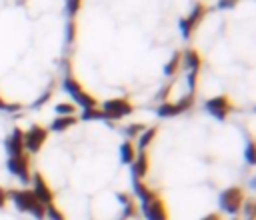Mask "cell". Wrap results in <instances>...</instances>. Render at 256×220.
I'll return each instance as SVG.
<instances>
[{"label": "cell", "mask_w": 256, "mask_h": 220, "mask_svg": "<svg viewBox=\"0 0 256 220\" xmlns=\"http://www.w3.org/2000/svg\"><path fill=\"white\" fill-rule=\"evenodd\" d=\"M134 158H136V146H134V142L132 140H124L120 144V160H122V164H132Z\"/></svg>", "instance_id": "cell-17"}, {"label": "cell", "mask_w": 256, "mask_h": 220, "mask_svg": "<svg viewBox=\"0 0 256 220\" xmlns=\"http://www.w3.org/2000/svg\"><path fill=\"white\" fill-rule=\"evenodd\" d=\"M6 202H8V190H4V188L0 186V208H4Z\"/></svg>", "instance_id": "cell-33"}, {"label": "cell", "mask_w": 256, "mask_h": 220, "mask_svg": "<svg viewBox=\"0 0 256 220\" xmlns=\"http://www.w3.org/2000/svg\"><path fill=\"white\" fill-rule=\"evenodd\" d=\"M200 220H222V216L220 214H216V212H210V214H206L204 218H200Z\"/></svg>", "instance_id": "cell-34"}, {"label": "cell", "mask_w": 256, "mask_h": 220, "mask_svg": "<svg viewBox=\"0 0 256 220\" xmlns=\"http://www.w3.org/2000/svg\"><path fill=\"white\" fill-rule=\"evenodd\" d=\"M136 214H138V208H136L134 200H130V202H126V204H124V210H122V218H120V220H126V218H134Z\"/></svg>", "instance_id": "cell-25"}, {"label": "cell", "mask_w": 256, "mask_h": 220, "mask_svg": "<svg viewBox=\"0 0 256 220\" xmlns=\"http://www.w3.org/2000/svg\"><path fill=\"white\" fill-rule=\"evenodd\" d=\"M50 96H52V88H48V90H46V92H44V94H42V96L32 104V108H40V106H44V104H46V100H50Z\"/></svg>", "instance_id": "cell-31"}, {"label": "cell", "mask_w": 256, "mask_h": 220, "mask_svg": "<svg viewBox=\"0 0 256 220\" xmlns=\"http://www.w3.org/2000/svg\"><path fill=\"white\" fill-rule=\"evenodd\" d=\"M244 160H246V164L248 166H254V142L250 140L248 144H246V148H244Z\"/></svg>", "instance_id": "cell-27"}, {"label": "cell", "mask_w": 256, "mask_h": 220, "mask_svg": "<svg viewBox=\"0 0 256 220\" xmlns=\"http://www.w3.org/2000/svg\"><path fill=\"white\" fill-rule=\"evenodd\" d=\"M244 190L240 186H230L226 190L220 192V198H218V204L222 208V212L230 214V216H236L244 204Z\"/></svg>", "instance_id": "cell-3"}, {"label": "cell", "mask_w": 256, "mask_h": 220, "mask_svg": "<svg viewBox=\"0 0 256 220\" xmlns=\"http://www.w3.org/2000/svg\"><path fill=\"white\" fill-rule=\"evenodd\" d=\"M82 120H106L104 112L96 106V108H88V110H82Z\"/></svg>", "instance_id": "cell-22"}, {"label": "cell", "mask_w": 256, "mask_h": 220, "mask_svg": "<svg viewBox=\"0 0 256 220\" xmlns=\"http://www.w3.org/2000/svg\"><path fill=\"white\" fill-rule=\"evenodd\" d=\"M76 122H78L76 116H56V118L50 122V130H52V132H66V130L72 128Z\"/></svg>", "instance_id": "cell-15"}, {"label": "cell", "mask_w": 256, "mask_h": 220, "mask_svg": "<svg viewBox=\"0 0 256 220\" xmlns=\"http://www.w3.org/2000/svg\"><path fill=\"white\" fill-rule=\"evenodd\" d=\"M144 130H146V126H144V124H140V122H134V124H130V126H126V128H124V134H126V136L132 140V138L140 136Z\"/></svg>", "instance_id": "cell-23"}, {"label": "cell", "mask_w": 256, "mask_h": 220, "mask_svg": "<svg viewBox=\"0 0 256 220\" xmlns=\"http://www.w3.org/2000/svg\"><path fill=\"white\" fill-rule=\"evenodd\" d=\"M180 66H182V52L176 50V52H172L170 60L164 64V74H166V76H174Z\"/></svg>", "instance_id": "cell-19"}, {"label": "cell", "mask_w": 256, "mask_h": 220, "mask_svg": "<svg viewBox=\"0 0 256 220\" xmlns=\"http://www.w3.org/2000/svg\"><path fill=\"white\" fill-rule=\"evenodd\" d=\"M56 116H76V104L72 102H58L54 106Z\"/></svg>", "instance_id": "cell-20"}, {"label": "cell", "mask_w": 256, "mask_h": 220, "mask_svg": "<svg viewBox=\"0 0 256 220\" xmlns=\"http://www.w3.org/2000/svg\"><path fill=\"white\" fill-rule=\"evenodd\" d=\"M130 168H132V178L144 180L146 174H148V170H150L148 154H146V152H136V158H134V162L130 164Z\"/></svg>", "instance_id": "cell-12"}, {"label": "cell", "mask_w": 256, "mask_h": 220, "mask_svg": "<svg viewBox=\"0 0 256 220\" xmlns=\"http://www.w3.org/2000/svg\"><path fill=\"white\" fill-rule=\"evenodd\" d=\"M62 88H64V92H66L82 110H88V108H96V106H98L96 98H94L92 94H88V92L82 88V84H80L74 76H64Z\"/></svg>", "instance_id": "cell-2"}, {"label": "cell", "mask_w": 256, "mask_h": 220, "mask_svg": "<svg viewBox=\"0 0 256 220\" xmlns=\"http://www.w3.org/2000/svg\"><path fill=\"white\" fill-rule=\"evenodd\" d=\"M46 140H48V128H44L40 124H32L24 132V152H28V154L40 152Z\"/></svg>", "instance_id": "cell-5"}, {"label": "cell", "mask_w": 256, "mask_h": 220, "mask_svg": "<svg viewBox=\"0 0 256 220\" xmlns=\"http://www.w3.org/2000/svg\"><path fill=\"white\" fill-rule=\"evenodd\" d=\"M238 2L240 0H218V8L220 10H230V8L238 6Z\"/></svg>", "instance_id": "cell-32"}, {"label": "cell", "mask_w": 256, "mask_h": 220, "mask_svg": "<svg viewBox=\"0 0 256 220\" xmlns=\"http://www.w3.org/2000/svg\"><path fill=\"white\" fill-rule=\"evenodd\" d=\"M22 108V104L20 102H6L2 96H0V110H6V112H16V110H20Z\"/></svg>", "instance_id": "cell-30"}, {"label": "cell", "mask_w": 256, "mask_h": 220, "mask_svg": "<svg viewBox=\"0 0 256 220\" xmlns=\"http://www.w3.org/2000/svg\"><path fill=\"white\" fill-rule=\"evenodd\" d=\"M204 108L210 116H214L216 120H226L228 114L232 112V102L228 96H214V98H208L204 102Z\"/></svg>", "instance_id": "cell-9"}, {"label": "cell", "mask_w": 256, "mask_h": 220, "mask_svg": "<svg viewBox=\"0 0 256 220\" xmlns=\"http://www.w3.org/2000/svg\"><path fill=\"white\" fill-rule=\"evenodd\" d=\"M82 8V0H66V14L70 16V20L76 18V14Z\"/></svg>", "instance_id": "cell-24"}, {"label": "cell", "mask_w": 256, "mask_h": 220, "mask_svg": "<svg viewBox=\"0 0 256 220\" xmlns=\"http://www.w3.org/2000/svg\"><path fill=\"white\" fill-rule=\"evenodd\" d=\"M76 40V20H68L66 22V42L72 44Z\"/></svg>", "instance_id": "cell-26"}, {"label": "cell", "mask_w": 256, "mask_h": 220, "mask_svg": "<svg viewBox=\"0 0 256 220\" xmlns=\"http://www.w3.org/2000/svg\"><path fill=\"white\" fill-rule=\"evenodd\" d=\"M240 212H242L248 220H254V200H244V204H242Z\"/></svg>", "instance_id": "cell-28"}, {"label": "cell", "mask_w": 256, "mask_h": 220, "mask_svg": "<svg viewBox=\"0 0 256 220\" xmlns=\"http://www.w3.org/2000/svg\"><path fill=\"white\" fill-rule=\"evenodd\" d=\"M182 66L186 68V72H196V74L200 72L202 58L196 48H188L186 52H182Z\"/></svg>", "instance_id": "cell-13"}, {"label": "cell", "mask_w": 256, "mask_h": 220, "mask_svg": "<svg viewBox=\"0 0 256 220\" xmlns=\"http://www.w3.org/2000/svg\"><path fill=\"white\" fill-rule=\"evenodd\" d=\"M30 182H32V192H34V196H36V200L40 204H44V206L54 204V192H52L50 184L44 180V176L40 172H34V176L30 178Z\"/></svg>", "instance_id": "cell-10"}, {"label": "cell", "mask_w": 256, "mask_h": 220, "mask_svg": "<svg viewBox=\"0 0 256 220\" xmlns=\"http://www.w3.org/2000/svg\"><path fill=\"white\" fill-rule=\"evenodd\" d=\"M140 212H142V216L146 220H170L166 202L160 196H156V198H152L148 202H142L140 204Z\"/></svg>", "instance_id": "cell-8"}, {"label": "cell", "mask_w": 256, "mask_h": 220, "mask_svg": "<svg viewBox=\"0 0 256 220\" xmlns=\"http://www.w3.org/2000/svg\"><path fill=\"white\" fill-rule=\"evenodd\" d=\"M192 102H194V94H186V96L180 98L178 102H168V100H164V102H160V106L156 108V116H158V118H172V116H176V114L186 112V110L192 106Z\"/></svg>", "instance_id": "cell-7"}, {"label": "cell", "mask_w": 256, "mask_h": 220, "mask_svg": "<svg viewBox=\"0 0 256 220\" xmlns=\"http://www.w3.org/2000/svg\"><path fill=\"white\" fill-rule=\"evenodd\" d=\"M44 218H48V220H66V216L62 214V210L56 204L44 206Z\"/></svg>", "instance_id": "cell-21"}, {"label": "cell", "mask_w": 256, "mask_h": 220, "mask_svg": "<svg viewBox=\"0 0 256 220\" xmlns=\"http://www.w3.org/2000/svg\"><path fill=\"white\" fill-rule=\"evenodd\" d=\"M106 116V120H120L128 114L134 112V106L128 98H108L102 102V108H100Z\"/></svg>", "instance_id": "cell-4"}, {"label": "cell", "mask_w": 256, "mask_h": 220, "mask_svg": "<svg viewBox=\"0 0 256 220\" xmlns=\"http://www.w3.org/2000/svg\"><path fill=\"white\" fill-rule=\"evenodd\" d=\"M204 14H206V6H204L202 2H196V4H194V8H192V12H190V16L186 18L188 26L194 30V28L200 24V20L204 18Z\"/></svg>", "instance_id": "cell-18"}, {"label": "cell", "mask_w": 256, "mask_h": 220, "mask_svg": "<svg viewBox=\"0 0 256 220\" xmlns=\"http://www.w3.org/2000/svg\"><path fill=\"white\" fill-rule=\"evenodd\" d=\"M156 132H158V128L156 126H150V128H146L140 136H138V142L134 144L136 146V152H146V148L152 144V140L156 138Z\"/></svg>", "instance_id": "cell-16"}, {"label": "cell", "mask_w": 256, "mask_h": 220, "mask_svg": "<svg viewBox=\"0 0 256 220\" xmlns=\"http://www.w3.org/2000/svg\"><path fill=\"white\" fill-rule=\"evenodd\" d=\"M132 192H134V196L140 202H148V200H152V198L158 196V192L152 190L144 180H136V178H132Z\"/></svg>", "instance_id": "cell-14"}, {"label": "cell", "mask_w": 256, "mask_h": 220, "mask_svg": "<svg viewBox=\"0 0 256 220\" xmlns=\"http://www.w3.org/2000/svg\"><path fill=\"white\" fill-rule=\"evenodd\" d=\"M6 168L12 176H16L20 182L28 184L32 174H30V158L28 154H18V156H8V162H6Z\"/></svg>", "instance_id": "cell-6"}, {"label": "cell", "mask_w": 256, "mask_h": 220, "mask_svg": "<svg viewBox=\"0 0 256 220\" xmlns=\"http://www.w3.org/2000/svg\"><path fill=\"white\" fill-rule=\"evenodd\" d=\"M8 198L14 202V206L20 212H28L36 220H44V204H40L34 196L32 190L22 188V190H8Z\"/></svg>", "instance_id": "cell-1"}, {"label": "cell", "mask_w": 256, "mask_h": 220, "mask_svg": "<svg viewBox=\"0 0 256 220\" xmlns=\"http://www.w3.org/2000/svg\"><path fill=\"white\" fill-rule=\"evenodd\" d=\"M4 146H6L8 156H18V154H24V130H20V128L16 126V128L10 132V136L6 138Z\"/></svg>", "instance_id": "cell-11"}, {"label": "cell", "mask_w": 256, "mask_h": 220, "mask_svg": "<svg viewBox=\"0 0 256 220\" xmlns=\"http://www.w3.org/2000/svg\"><path fill=\"white\" fill-rule=\"evenodd\" d=\"M178 28H180V34H182V38H184V40H188V38H190V34L194 32V30L188 26L186 18H180V20H178Z\"/></svg>", "instance_id": "cell-29"}]
</instances>
